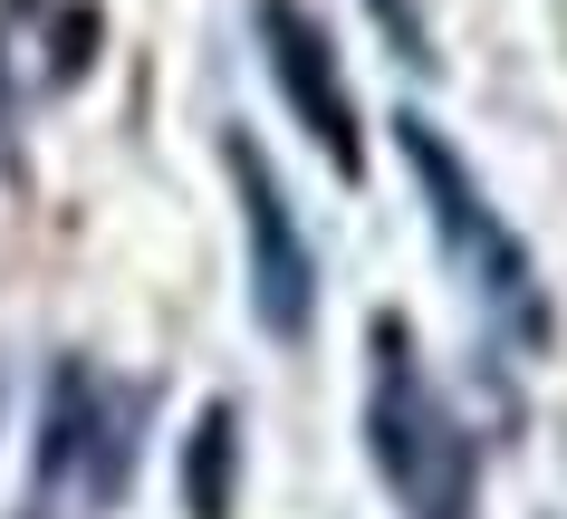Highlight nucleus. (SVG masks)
Returning <instances> with one entry per match:
<instances>
[{
  "instance_id": "obj_1",
  "label": "nucleus",
  "mask_w": 567,
  "mask_h": 519,
  "mask_svg": "<svg viewBox=\"0 0 567 519\" xmlns=\"http://www.w3.org/2000/svg\"><path fill=\"white\" fill-rule=\"evenodd\" d=\"M375 366H365V453L385 471V490L404 500V519H472L481 500V443L452 414V395L433 385L423 346L404 318H375Z\"/></svg>"
},
{
  "instance_id": "obj_2",
  "label": "nucleus",
  "mask_w": 567,
  "mask_h": 519,
  "mask_svg": "<svg viewBox=\"0 0 567 519\" xmlns=\"http://www.w3.org/2000/svg\"><path fill=\"white\" fill-rule=\"evenodd\" d=\"M394 154L414 164V193H423V212H433V241H443V260L462 270V289L491 308V328L519 336V346H538V336H548V289H538L529 241H519V231L501 221V203L481 193V174L443 145L433 116H394Z\"/></svg>"
},
{
  "instance_id": "obj_3",
  "label": "nucleus",
  "mask_w": 567,
  "mask_h": 519,
  "mask_svg": "<svg viewBox=\"0 0 567 519\" xmlns=\"http://www.w3.org/2000/svg\"><path fill=\"white\" fill-rule=\"evenodd\" d=\"M145 453V395L125 375L59 356L39 404V461H30V519H106Z\"/></svg>"
},
{
  "instance_id": "obj_4",
  "label": "nucleus",
  "mask_w": 567,
  "mask_h": 519,
  "mask_svg": "<svg viewBox=\"0 0 567 519\" xmlns=\"http://www.w3.org/2000/svg\"><path fill=\"white\" fill-rule=\"evenodd\" d=\"M221 164H231L240 241H250V260H240V279H250V318H260V336L299 346V336L318 328V250H308V231H299V212H289L279 174H269L260 135H221Z\"/></svg>"
},
{
  "instance_id": "obj_5",
  "label": "nucleus",
  "mask_w": 567,
  "mask_h": 519,
  "mask_svg": "<svg viewBox=\"0 0 567 519\" xmlns=\"http://www.w3.org/2000/svg\"><path fill=\"white\" fill-rule=\"evenodd\" d=\"M260 59L279 77V96H289V116L308 125V145L337 164V184H365V125H357V87L337 68V39L299 0H260Z\"/></svg>"
},
{
  "instance_id": "obj_6",
  "label": "nucleus",
  "mask_w": 567,
  "mask_h": 519,
  "mask_svg": "<svg viewBox=\"0 0 567 519\" xmlns=\"http://www.w3.org/2000/svg\"><path fill=\"white\" fill-rule=\"evenodd\" d=\"M231 453H240L231 404H212L203 433H193V453H183V500H193V519H231Z\"/></svg>"
},
{
  "instance_id": "obj_7",
  "label": "nucleus",
  "mask_w": 567,
  "mask_h": 519,
  "mask_svg": "<svg viewBox=\"0 0 567 519\" xmlns=\"http://www.w3.org/2000/svg\"><path fill=\"white\" fill-rule=\"evenodd\" d=\"M365 10H375V30L394 39V59L433 68V30H423V10H414V0H365Z\"/></svg>"
}]
</instances>
